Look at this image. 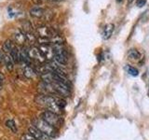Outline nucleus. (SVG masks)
<instances>
[{
    "label": "nucleus",
    "mask_w": 149,
    "mask_h": 140,
    "mask_svg": "<svg viewBox=\"0 0 149 140\" xmlns=\"http://www.w3.org/2000/svg\"><path fill=\"white\" fill-rule=\"evenodd\" d=\"M36 102L37 105L45 107L47 110L57 114H60L66 105L62 97L49 94H38L36 97Z\"/></svg>",
    "instance_id": "1"
},
{
    "label": "nucleus",
    "mask_w": 149,
    "mask_h": 140,
    "mask_svg": "<svg viewBox=\"0 0 149 140\" xmlns=\"http://www.w3.org/2000/svg\"><path fill=\"white\" fill-rule=\"evenodd\" d=\"M33 126H35L36 128L40 130L41 132L45 133L46 134H48L51 138L55 137L57 135V128L53 127L52 125H50L41 118L33 120Z\"/></svg>",
    "instance_id": "2"
},
{
    "label": "nucleus",
    "mask_w": 149,
    "mask_h": 140,
    "mask_svg": "<svg viewBox=\"0 0 149 140\" xmlns=\"http://www.w3.org/2000/svg\"><path fill=\"white\" fill-rule=\"evenodd\" d=\"M53 49L54 53V61L59 64H66L68 61V55L67 51L65 50L63 43H57V44H51Z\"/></svg>",
    "instance_id": "3"
},
{
    "label": "nucleus",
    "mask_w": 149,
    "mask_h": 140,
    "mask_svg": "<svg viewBox=\"0 0 149 140\" xmlns=\"http://www.w3.org/2000/svg\"><path fill=\"white\" fill-rule=\"evenodd\" d=\"M41 119H43L45 121H47V123H49L50 125H52L55 128L60 127V126L62 125V123H63L62 118H61L59 114L49 111V110H46L45 112L42 113Z\"/></svg>",
    "instance_id": "4"
},
{
    "label": "nucleus",
    "mask_w": 149,
    "mask_h": 140,
    "mask_svg": "<svg viewBox=\"0 0 149 140\" xmlns=\"http://www.w3.org/2000/svg\"><path fill=\"white\" fill-rule=\"evenodd\" d=\"M27 50H28V54H29V57L32 61H35V62L41 64L47 62L45 56L41 52L38 47L31 46L30 48H27Z\"/></svg>",
    "instance_id": "5"
},
{
    "label": "nucleus",
    "mask_w": 149,
    "mask_h": 140,
    "mask_svg": "<svg viewBox=\"0 0 149 140\" xmlns=\"http://www.w3.org/2000/svg\"><path fill=\"white\" fill-rule=\"evenodd\" d=\"M38 48L43 53L47 62H50V61H54V53L53 49L51 44H40L38 45Z\"/></svg>",
    "instance_id": "6"
},
{
    "label": "nucleus",
    "mask_w": 149,
    "mask_h": 140,
    "mask_svg": "<svg viewBox=\"0 0 149 140\" xmlns=\"http://www.w3.org/2000/svg\"><path fill=\"white\" fill-rule=\"evenodd\" d=\"M12 38L14 43H17L19 45H23L27 42L26 39V32L23 29H16L12 34Z\"/></svg>",
    "instance_id": "7"
},
{
    "label": "nucleus",
    "mask_w": 149,
    "mask_h": 140,
    "mask_svg": "<svg viewBox=\"0 0 149 140\" xmlns=\"http://www.w3.org/2000/svg\"><path fill=\"white\" fill-rule=\"evenodd\" d=\"M28 133L30 134H32L36 140H52L50 136H49L48 134H46L45 133L41 132L40 130H38L37 128H36L35 126H30L28 128Z\"/></svg>",
    "instance_id": "8"
},
{
    "label": "nucleus",
    "mask_w": 149,
    "mask_h": 140,
    "mask_svg": "<svg viewBox=\"0 0 149 140\" xmlns=\"http://www.w3.org/2000/svg\"><path fill=\"white\" fill-rule=\"evenodd\" d=\"M37 35H38V37H44V38H49L50 39L51 37L54 36L56 34L55 32L51 29V28L45 26V25H41L36 29Z\"/></svg>",
    "instance_id": "9"
},
{
    "label": "nucleus",
    "mask_w": 149,
    "mask_h": 140,
    "mask_svg": "<svg viewBox=\"0 0 149 140\" xmlns=\"http://www.w3.org/2000/svg\"><path fill=\"white\" fill-rule=\"evenodd\" d=\"M114 29H115V25L113 24V23H108V24H106L104 28V30H102V38H104V40L109 39L112 36V35H113Z\"/></svg>",
    "instance_id": "10"
},
{
    "label": "nucleus",
    "mask_w": 149,
    "mask_h": 140,
    "mask_svg": "<svg viewBox=\"0 0 149 140\" xmlns=\"http://www.w3.org/2000/svg\"><path fill=\"white\" fill-rule=\"evenodd\" d=\"M20 62H22L24 64H31L32 60L29 57L27 48L25 47H22L20 49Z\"/></svg>",
    "instance_id": "11"
},
{
    "label": "nucleus",
    "mask_w": 149,
    "mask_h": 140,
    "mask_svg": "<svg viewBox=\"0 0 149 140\" xmlns=\"http://www.w3.org/2000/svg\"><path fill=\"white\" fill-rule=\"evenodd\" d=\"M37 71L32 66V64H25L23 67V75L27 78H33L36 76Z\"/></svg>",
    "instance_id": "12"
},
{
    "label": "nucleus",
    "mask_w": 149,
    "mask_h": 140,
    "mask_svg": "<svg viewBox=\"0 0 149 140\" xmlns=\"http://www.w3.org/2000/svg\"><path fill=\"white\" fill-rule=\"evenodd\" d=\"M3 63H4L5 66H6V68L8 70V71H12L13 68H14V64H15V62H14V60L12 59L10 54L5 53Z\"/></svg>",
    "instance_id": "13"
},
{
    "label": "nucleus",
    "mask_w": 149,
    "mask_h": 140,
    "mask_svg": "<svg viewBox=\"0 0 149 140\" xmlns=\"http://www.w3.org/2000/svg\"><path fill=\"white\" fill-rule=\"evenodd\" d=\"M30 14L33 17L40 18L45 14V10L39 6H35L30 9Z\"/></svg>",
    "instance_id": "14"
},
{
    "label": "nucleus",
    "mask_w": 149,
    "mask_h": 140,
    "mask_svg": "<svg viewBox=\"0 0 149 140\" xmlns=\"http://www.w3.org/2000/svg\"><path fill=\"white\" fill-rule=\"evenodd\" d=\"M14 46H15V43L10 40V39H7L6 41L3 43V46H2V50L5 53H10L11 50L14 48Z\"/></svg>",
    "instance_id": "15"
},
{
    "label": "nucleus",
    "mask_w": 149,
    "mask_h": 140,
    "mask_svg": "<svg viewBox=\"0 0 149 140\" xmlns=\"http://www.w3.org/2000/svg\"><path fill=\"white\" fill-rule=\"evenodd\" d=\"M128 57L132 61H138L141 59V53L139 52V50H135V49H132L129 50Z\"/></svg>",
    "instance_id": "16"
},
{
    "label": "nucleus",
    "mask_w": 149,
    "mask_h": 140,
    "mask_svg": "<svg viewBox=\"0 0 149 140\" xmlns=\"http://www.w3.org/2000/svg\"><path fill=\"white\" fill-rule=\"evenodd\" d=\"M8 54H10V56L12 57V59L14 60L15 63L20 62V49H19L16 45L14 46V48L11 50L10 53H8Z\"/></svg>",
    "instance_id": "17"
},
{
    "label": "nucleus",
    "mask_w": 149,
    "mask_h": 140,
    "mask_svg": "<svg viewBox=\"0 0 149 140\" xmlns=\"http://www.w3.org/2000/svg\"><path fill=\"white\" fill-rule=\"evenodd\" d=\"M6 126L11 131L12 133L14 134H17L18 132V128H17V125L16 123L13 120H6Z\"/></svg>",
    "instance_id": "18"
},
{
    "label": "nucleus",
    "mask_w": 149,
    "mask_h": 140,
    "mask_svg": "<svg viewBox=\"0 0 149 140\" xmlns=\"http://www.w3.org/2000/svg\"><path fill=\"white\" fill-rule=\"evenodd\" d=\"M125 70L129 75H130V76H132V77H137L139 75L138 70L135 67H133V66H130V65H126Z\"/></svg>",
    "instance_id": "19"
},
{
    "label": "nucleus",
    "mask_w": 149,
    "mask_h": 140,
    "mask_svg": "<svg viewBox=\"0 0 149 140\" xmlns=\"http://www.w3.org/2000/svg\"><path fill=\"white\" fill-rule=\"evenodd\" d=\"M21 140H36L32 134H30L29 133L28 134H22V136L21 137Z\"/></svg>",
    "instance_id": "20"
},
{
    "label": "nucleus",
    "mask_w": 149,
    "mask_h": 140,
    "mask_svg": "<svg viewBox=\"0 0 149 140\" xmlns=\"http://www.w3.org/2000/svg\"><path fill=\"white\" fill-rule=\"evenodd\" d=\"M146 3V0H137L136 1V4L139 8H142L143 6H144Z\"/></svg>",
    "instance_id": "21"
},
{
    "label": "nucleus",
    "mask_w": 149,
    "mask_h": 140,
    "mask_svg": "<svg viewBox=\"0 0 149 140\" xmlns=\"http://www.w3.org/2000/svg\"><path fill=\"white\" fill-rule=\"evenodd\" d=\"M4 56H5V52L3 51V50H0V63H3Z\"/></svg>",
    "instance_id": "22"
},
{
    "label": "nucleus",
    "mask_w": 149,
    "mask_h": 140,
    "mask_svg": "<svg viewBox=\"0 0 149 140\" xmlns=\"http://www.w3.org/2000/svg\"><path fill=\"white\" fill-rule=\"evenodd\" d=\"M4 80H5V77H4V75L0 72V87L2 86V84L4 83Z\"/></svg>",
    "instance_id": "23"
},
{
    "label": "nucleus",
    "mask_w": 149,
    "mask_h": 140,
    "mask_svg": "<svg viewBox=\"0 0 149 140\" xmlns=\"http://www.w3.org/2000/svg\"><path fill=\"white\" fill-rule=\"evenodd\" d=\"M133 1H134V0H128V3H129V4H132Z\"/></svg>",
    "instance_id": "24"
},
{
    "label": "nucleus",
    "mask_w": 149,
    "mask_h": 140,
    "mask_svg": "<svg viewBox=\"0 0 149 140\" xmlns=\"http://www.w3.org/2000/svg\"><path fill=\"white\" fill-rule=\"evenodd\" d=\"M116 2H118V3H120V2H122V0H116Z\"/></svg>",
    "instance_id": "25"
},
{
    "label": "nucleus",
    "mask_w": 149,
    "mask_h": 140,
    "mask_svg": "<svg viewBox=\"0 0 149 140\" xmlns=\"http://www.w3.org/2000/svg\"><path fill=\"white\" fill-rule=\"evenodd\" d=\"M148 94H149V92H148Z\"/></svg>",
    "instance_id": "26"
}]
</instances>
